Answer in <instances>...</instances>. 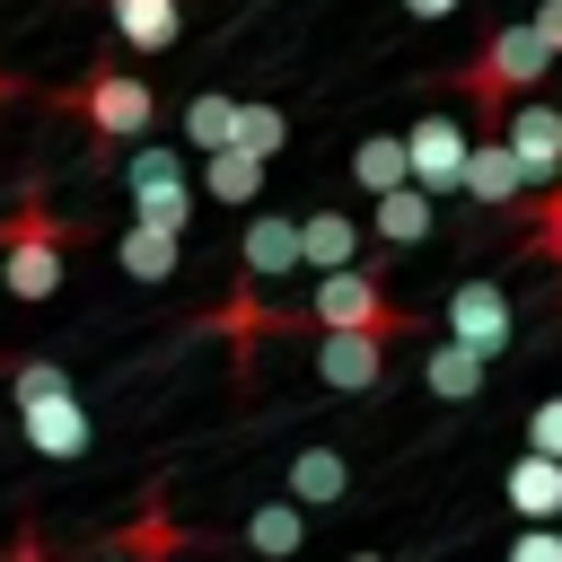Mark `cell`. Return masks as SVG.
Here are the masks:
<instances>
[{"label":"cell","instance_id":"obj_1","mask_svg":"<svg viewBox=\"0 0 562 562\" xmlns=\"http://www.w3.org/2000/svg\"><path fill=\"white\" fill-rule=\"evenodd\" d=\"M553 70V53H544V35L527 26V18H509V26H492L483 44H474V61L457 70V88H465V105H474V140H501V123H509V105H527L536 97V79Z\"/></svg>","mask_w":562,"mask_h":562},{"label":"cell","instance_id":"obj_2","mask_svg":"<svg viewBox=\"0 0 562 562\" xmlns=\"http://www.w3.org/2000/svg\"><path fill=\"white\" fill-rule=\"evenodd\" d=\"M88 228L79 220H61L35 184L0 211V290L9 299H26V307H44L53 290H61V263H70V246H79Z\"/></svg>","mask_w":562,"mask_h":562},{"label":"cell","instance_id":"obj_3","mask_svg":"<svg viewBox=\"0 0 562 562\" xmlns=\"http://www.w3.org/2000/svg\"><path fill=\"white\" fill-rule=\"evenodd\" d=\"M299 325L307 334H386V342H404V334H422V307L386 299V272L378 263H351V272H325L307 290Z\"/></svg>","mask_w":562,"mask_h":562},{"label":"cell","instance_id":"obj_4","mask_svg":"<svg viewBox=\"0 0 562 562\" xmlns=\"http://www.w3.org/2000/svg\"><path fill=\"white\" fill-rule=\"evenodd\" d=\"M61 105L97 132V149H114V140H149V123H158V88H149L140 70H123V61H97L79 88H61Z\"/></svg>","mask_w":562,"mask_h":562},{"label":"cell","instance_id":"obj_5","mask_svg":"<svg viewBox=\"0 0 562 562\" xmlns=\"http://www.w3.org/2000/svg\"><path fill=\"white\" fill-rule=\"evenodd\" d=\"M123 193H132V220H140V228H167V237H184L193 211H202V184L184 176V158H176L167 140H140V149L123 158Z\"/></svg>","mask_w":562,"mask_h":562},{"label":"cell","instance_id":"obj_6","mask_svg":"<svg viewBox=\"0 0 562 562\" xmlns=\"http://www.w3.org/2000/svg\"><path fill=\"white\" fill-rule=\"evenodd\" d=\"M465 149H474V140H465V123H457V114H422V123L404 132V158H413V184H422L430 202L465 184Z\"/></svg>","mask_w":562,"mask_h":562},{"label":"cell","instance_id":"obj_7","mask_svg":"<svg viewBox=\"0 0 562 562\" xmlns=\"http://www.w3.org/2000/svg\"><path fill=\"white\" fill-rule=\"evenodd\" d=\"M439 334L492 360V351L509 342V290H501V281H457V290H448V307H439Z\"/></svg>","mask_w":562,"mask_h":562},{"label":"cell","instance_id":"obj_8","mask_svg":"<svg viewBox=\"0 0 562 562\" xmlns=\"http://www.w3.org/2000/svg\"><path fill=\"white\" fill-rule=\"evenodd\" d=\"M501 140H509V158H518V176H527V184H544V193L562 184V105H544V97L509 105Z\"/></svg>","mask_w":562,"mask_h":562},{"label":"cell","instance_id":"obj_9","mask_svg":"<svg viewBox=\"0 0 562 562\" xmlns=\"http://www.w3.org/2000/svg\"><path fill=\"white\" fill-rule=\"evenodd\" d=\"M290 272H307L299 263V220H281V211H255L246 220V237H237V281H290Z\"/></svg>","mask_w":562,"mask_h":562},{"label":"cell","instance_id":"obj_10","mask_svg":"<svg viewBox=\"0 0 562 562\" xmlns=\"http://www.w3.org/2000/svg\"><path fill=\"white\" fill-rule=\"evenodd\" d=\"M316 378L334 395H369L386 378V334H316Z\"/></svg>","mask_w":562,"mask_h":562},{"label":"cell","instance_id":"obj_11","mask_svg":"<svg viewBox=\"0 0 562 562\" xmlns=\"http://www.w3.org/2000/svg\"><path fill=\"white\" fill-rule=\"evenodd\" d=\"M342 492H351V457H342V448H325V439L290 448V465H281V501L325 509V501H342Z\"/></svg>","mask_w":562,"mask_h":562},{"label":"cell","instance_id":"obj_12","mask_svg":"<svg viewBox=\"0 0 562 562\" xmlns=\"http://www.w3.org/2000/svg\"><path fill=\"white\" fill-rule=\"evenodd\" d=\"M501 501L527 518V527H562V465L553 457H509V474H501Z\"/></svg>","mask_w":562,"mask_h":562},{"label":"cell","instance_id":"obj_13","mask_svg":"<svg viewBox=\"0 0 562 562\" xmlns=\"http://www.w3.org/2000/svg\"><path fill=\"white\" fill-rule=\"evenodd\" d=\"M299 263L325 281V272H351L360 263V211H307L299 220Z\"/></svg>","mask_w":562,"mask_h":562},{"label":"cell","instance_id":"obj_14","mask_svg":"<svg viewBox=\"0 0 562 562\" xmlns=\"http://www.w3.org/2000/svg\"><path fill=\"white\" fill-rule=\"evenodd\" d=\"M18 422H26V448H35V457H88V404H79V395L18 404Z\"/></svg>","mask_w":562,"mask_h":562},{"label":"cell","instance_id":"obj_15","mask_svg":"<svg viewBox=\"0 0 562 562\" xmlns=\"http://www.w3.org/2000/svg\"><path fill=\"white\" fill-rule=\"evenodd\" d=\"M483 378H492V360H483V351H465V342H448V334L422 351V395H439V404H474V395H483Z\"/></svg>","mask_w":562,"mask_h":562},{"label":"cell","instance_id":"obj_16","mask_svg":"<svg viewBox=\"0 0 562 562\" xmlns=\"http://www.w3.org/2000/svg\"><path fill=\"white\" fill-rule=\"evenodd\" d=\"M465 193H474L483 211H509V202L527 193V176H518L509 140H474V149H465Z\"/></svg>","mask_w":562,"mask_h":562},{"label":"cell","instance_id":"obj_17","mask_svg":"<svg viewBox=\"0 0 562 562\" xmlns=\"http://www.w3.org/2000/svg\"><path fill=\"white\" fill-rule=\"evenodd\" d=\"M184 544H193V536L167 518V492H140V518L114 536V553H132V562H176Z\"/></svg>","mask_w":562,"mask_h":562},{"label":"cell","instance_id":"obj_18","mask_svg":"<svg viewBox=\"0 0 562 562\" xmlns=\"http://www.w3.org/2000/svg\"><path fill=\"white\" fill-rule=\"evenodd\" d=\"M237 544H246L255 562H290V553L307 544V518H299V501H263V509H246Z\"/></svg>","mask_w":562,"mask_h":562},{"label":"cell","instance_id":"obj_19","mask_svg":"<svg viewBox=\"0 0 562 562\" xmlns=\"http://www.w3.org/2000/svg\"><path fill=\"white\" fill-rule=\"evenodd\" d=\"M351 184L378 202V193H395V184H413V158H404V132H369L360 149H351Z\"/></svg>","mask_w":562,"mask_h":562},{"label":"cell","instance_id":"obj_20","mask_svg":"<svg viewBox=\"0 0 562 562\" xmlns=\"http://www.w3.org/2000/svg\"><path fill=\"white\" fill-rule=\"evenodd\" d=\"M369 228H378L386 246H422V237H430V193H422V184L378 193V202H369Z\"/></svg>","mask_w":562,"mask_h":562},{"label":"cell","instance_id":"obj_21","mask_svg":"<svg viewBox=\"0 0 562 562\" xmlns=\"http://www.w3.org/2000/svg\"><path fill=\"white\" fill-rule=\"evenodd\" d=\"M114 263H123L132 281H176V263H184V246H176L167 228H140V220H132V228L114 237Z\"/></svg>","mask_w":562,"mask_h":562},{"label":"cell","instance_id":"obj_22","mask_svg":"<svg viewBox=\"0 0 562 562\" xmlns=\"http://www.w3.org/2000/svg\"><path fill=\"white\" fill-rule=\"evenodd\" d=\"M114 9V26H123V44L132 53H167L176 44V26H184V9L176 0H105Z\"/></svg>","mask_w":562,"mask_h":562},{"label":"cell","instance_id":"obj_23","mask_svg":"<svg viewBox=\"0 0 562 562\" xmlns=\"http://www.w3.org/2000/svg\"><path fill=\"white\" fill-rule=\"evenodd\" d=\"M228 140H237V97L202 88V97L184 105V149H193V158H220Z\"/></svg>","mask_w":562,"mask_h":562},{"label":"cell","instance_id":"obj_24","mask_svg":"<svg viewBox=\"0 0 562 562\" xmlns=\"http://www.w3.org/2000/svg\"><path fill=\"white\" fill-rule=\"evenodd\" d=\"M211 202H263V158H246V149H220V158H202V176H193Z\"/></svg>","mask_w":562,"mask_h":562},{"label":"cell","instance_id":"obj_25","mask_svg":"<svg viewBox=\"0 0 562 562\" xmlns=\"http://www.w3.org/2000/svg\"><path fill=\"white\" fill-rule=\"evenodd\" d=\"M281 140H290V114H281V105H237V140H228V149H246V158L272 167Z\"/></svg>","mask_w":562,"mask_h":562},{"label":"cell","instance_id":"obj_26","mask_svg":"<svg viewBox=\"0 0 562 562\" xmlns=\"http://www.w3.org/2000/svg\"><path fill=\"white\" fill-rule=\"evenodd\" d=\"M9 395H18V404H44V395H70V369H61V360H18V369H9Z\"/></svg>","mask_w":562,"mask_h":562},{"label":"cell","instance_id":"obj_27","mask_svg":"<svg viewBox=\"0 0 562 562\" xmlns=\"http://www.w3.org/2000/svg\"><path fill=\"white\" fill-rule=\"evenodd\" d=\"M527 457H553V465H562V395H544V404L527 413Z\"/></svg>","mask_w":562,"mask_h":562},{"label":"cell","instance_id":"obj_28","mask_svg":"<svg viewBox=\"0 0 562 562\" xmlns=\"http://www.w3.org/2000/svg\"><path fill=\"white\" fill-rule=\"evenodd\" d=\"M527 246H536L544 263H562V184H553V193L536 202V237H527Z\"/></svg>","mask_w":562,"mask_h":562},{"label":"cell","instance_id":"obj_29","mask_svg":"<svg viewBox=\"0 0 562 562\" xmlns=\"http://www.w3.org/2000/svg\"><path fill=\"white\" fill-rule=\"evenodd\" d=\"M509 562H562V527H518L509 536Z\"/></svg>","mask_w":562,"mask_h":562},{"label":"cell","instance_id":"obj_30","mask_svg":"<svg viewBox=\"0 0 562 562\" xmlns=\"http://www.w3.org/2000/svg\"><path fill=\"white\" fill-rule=\"evenodd\" d=\"M527 26H536V35H544V53L562 61V0H536V9H527Z\"/></svg>","mask_w":562,"mask_h":562},{"label":"cell","instance_id":"obj_31","mask_svg":"<svg viewBox=\"0 0 562 562\" xmlns=\"http://www.w3.org/2000/svg\"><path fill=\"white\" fill-rule=\"evenodd\" d=\"M0 562H53V544H44V527H18V544H9Z\"/></svg>","mask_w":562,"mask_h":562},{"label":"cell","instance_id":"obj_32","mask_svg":"<svg viewBox=\"0 0 562 562\" xmlns=\"http://www.w3.org/2000/svg\"><path fill=\"white\" fill-rule=\"evenodd\" d=\"M413 18H448V9H465V0H404Z\"/></svg>","mask_w":562,"mask_h":562},{"label":"cell","instance_id":"obj_33","mask_svg":"<svg viewBox=\"0 0 562 562\" xmlns=\"http://www.w3.org/2000/svg\"><path fill=\"white\" fill-rule=\"evenodd\" d=\"M9 97H18V79H9V70H0V105H9Z\"/></svg>","mask_w":562,"mask_h":562},{"label":"cell","instance_id":"obj_34","mask_svg":"<svg viewBox=\"0 0 562 562\" xmlns=\"http://www.w3.org/2000/svg\"><path fill=\"white\" fill-rule=\"evenodd\" d=\"M88 562H132V553H114V544H105V553H88Z\"/></svg>","mask_w":562,"mask_h":562},{"label":"cell","instance_id":"obj_35","mask_svg":"<svg viewBox=\"0 0 562 562\" xmlns=\"http://www.w3.org/2000/svg\"><path fill=\"white\" fill-rule=\"evenodd\" d=\"M351 562H386V553H351Z\"/></svg>","mask_w":562,"mask_h":562}]
</instances>
